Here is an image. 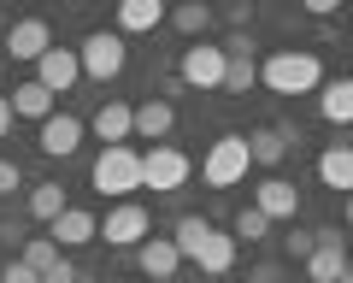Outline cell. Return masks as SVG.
<instances>
[{"label":"cell","mask_w":353,"mask_h":283,"mask_svg":"<svg viewBox=\"0 0 353 283\" xmlns=\"http://www.w3.org/2000/svg\"><path fill=\"white\" fill-rule=\"evenodd\" d=\"M171 130H176L171 101H141V106H136V130H130V136H141V142H153V148H159Z\"/></svg>","instance_id":"19"},{"label":"cell","mask_w":353,"mask_h":283,"mask_svg":"<svg viewBox=\"0 0 353 283\" xmlns=\"http://www.w3.org/2000/svg\"><path fill=\"white\" fill-rule=\"evenodd\" d=\"M88 130H94L106 148H130V130H136V106H124V101H101V106H94V118H88Z\"/></svg>","instance_id":"13"},{"label":"cell","mask_w":353,"mask_h":283,"mask_svg":"<svg viewBox=\"0 0 353 283\" xmlns=\"http://www.w3.org/2000/svg\"><path fill=\"white\" fill-rule=\"evenodd\" d=\"M12 136V101H6V95H0V142Z\"/></svg>","instance_id":"33"},{"label":"cell","mask_w":353,"mask_h":283,"mask_svg":"<svg viewBox=\"0 0 353 283\" xmlns=\"http://www.w3.org/2000/svg\"><path fill=\"white\" fill-rule=\"evenodd\" d=\"M248 136L241 130H230V136H218L212 148H206V159H201V177L212 183V189H236L241 177H248Z\"/></svg>","instance_id":"3"},{"label":"cell","mask_w":353,"mask_h":283,"mask_svg":"<svg viewBox=\"0 0 353 283\" xmlns=\"http://www.w3.org/2000/svg\"><path fill=\"white\" fill-rule=\"evenodd\" d=\"M88 183L101 195H112V201H130L141 189V154L136 148H101V159L88 166Z\"/></svg>","instance_id":"2"},{"label":"cell","mask_w":353,"mask_h":283,"mask_svg":"<svg viewBox=\"0 0 353 283\" xmlns=\"http://www.w3.org/2000/svg\"><path fill=\"white\" fill-rule=\"evenodd\" d=\"M6 101H12V118H36V124H48V118H53V95L41 89L36 77H30V83H12Z\"/></svg>","instance_id":"20"},{"label":"cell","mask_w":353,"mask_h":283,"mask_svg":"<svg viewBox=\"0 0 353 283\" xmlns=\"http://www.w3.org/2000/svg\"><path fill=\"white\" fill-rule=\"evenodd\" d=\"M136 266H141V277L171 283V277H176V266H183V254H176V242H171V236H148V242L136 248Z\"/></svg>","instance_id":"15"},{"label":"cell","mask_w":353,"mask_h":283,"mask_svg":"<svg viewBox=\"0 0 353 283\" xmlns=\"http://www.w3.org/2000/svg\"><path fill=\"white\" fill-rule=\"evenodd\" d=\"M41 283H77V266H71V260L59 254V260H53L48 271H41Z\"/></svg>","instance_id":"31"},{"label":"cell","mask_w":353,"mask_h":283,"mask_svg":"<svg viewBox=\"0 0 353 283\" xmlns=\"http://www.w3.org/2000/svg\"><path fill=\"white\" fill-rule=\"evenodd\" d=\"M165 0H124L118 6V36H148V30H159L165 24Z\"/></svg>","instance_id":"18"},{"label":"cell","mask_w":353,"mask_h":283,"mask_svg":"<svg viewBox=\"0 0 353 283\" xmlns=\"http://www.w3.org/2000/svg\"><path fill=\"white\" fill-rule=\"evenodd\" d=\"M124 59H130V48H124L118 30H94V36H83V48H77L83 77H94V83H112L118 71H124Z\"/></svg>","instance_id":"5"},{"label":"cell","mask_w":353,"mask_h":283,"mask_svg":"<svg viewBox=\"0 0 353 283\" xmlns=\"http://www.w3.org/2000/svg\"><path fill=\"white\" fill-rule=\"evenodd\" d=\"M224 89L218 95H248L253 83H259V65H253V53H224Z\"/></svg>","instance_id":"23"},{"label":"cell","mask_w":353,"mask_h":283,"mask_svg":"<svg viewBox=\"0 0 353 283\" xmlns=\"http://www.w3.org/2000/svg\"><path fill=\"white\" fill-rule=\"evenodd\" d=\"M83 118H77V113H53L48 118V124H41V136H36V148H41V154H48V159H71L77 154V148H83Z\"/></svg>","instance_id":"9"},{"label":"cell","mask_w":353,"mask_h":283,"mask_svg":"<svg viewBox=\"0 0 353 283\" xmlns=\"http://www.w3.org/2000/svg\"><path fill=\"white\" fill-rule=\"evenodd\" d=\"M294 142H301L294 124H259V130H248V159L253 166H283Z\"/></svg>","instance_id":"8"},{"label":"cell","mask_w":353,"mask_h":283,"mask_svg":"<svg viewBox=\"0 0 353 283\" xmlns=\"http://www.w3.org/2000/svg\"><path fill=\"white\" fill-rule=\"evenodd\" d=\"M253 206H259L265 219H294V213H301V189H294L289 177H265L259 189H253Z\"/></svg>","instance_id":"16"},{"label":"cell","mask_w":353,"mask_h":283,"mask_svg":"<svg viewBox=\"0 0 353 283\" xmlns=\"http://www.w3.org/2000/svg\"><path fill=\"white\" fill-rule=\"evenodd\" d=\"M48 242L59 248H83V242H101V219H94V213H83V206H65L59 219L48 224Z\"/></svg>","instance_id":"10"},{"label":"cell","mask_w":353,"mask_h":283,"mask_svg":"<svg viewBox=\"0 0 353 283\" xmlns=\"http://www.w3.org/2000/svg\"><path fill=\"white\" fill-rule=\"evenodd\" d=\"M0 283H41V277L24 266V260H6V266H0Z\"/></svg>","instance_id":"30"},{"label":"cell","mask_w":353,"mask_h":283,"mask_svg":"<svg viewBox=\"0 0 353 283\" xmlns=\"http://www.w3.org/2000/svg\"><path fill=\"white\" fill-rule=\"evenodd\" d=\"M148 231H153V213H148V206L118 201L112 213H106V224H101V242L106 248H141V242H148Z\"/></svg>","instance_id":"7"},{"label":"cell","mask_w":353,"mask_h":283,"mask_svg":"<svg viewBox=\"0 0 353 283\" xmlns=\"http://www.w3.org/2000/svg\"><path fill=\"white\" fill-rule=\"evenodd\" d=\"M318 177H324V189H347L353 195V148H324L318 154Z\"/></svg>","instance_id":"22"},{"label":"cell","mask_w":353,"mask_h":283,"mask_svg":"<svg viewBox=\"0 0 353 283\" xmlns=\"http://www.w3.org/2000/svg\"><path fill=\"white\" fill-rule=\"evenodd\" d=\"M189 171H194V159L183 154V148H171V142H159V148H148V154H141V189L176 195L183 183H189Z\"/></svg>","instance_id":"4"},{"label":"cell","mask_w":353,"mask_h":283,"mask_svg":"<svg viewBox=\"0 0 353 283\" xmlns=\"http://www.w3.org/2000/svg\"><path fill=\"white\" fill-rule=\"evenodd\" d=\"M189 260H194V266L206 271V277H224V271L236 266V236H230V231H218V224H206Z\"/></svg>","instance_id":"11"},{"label":"cell","mask_w":353,"mask_h":283,"mask_svg":"<svg viewBox=\"0 0 353 283\" xmlns=\"http://www.w3.org/2000/svg\"><path fill=\"white\" fill-rule=\"evenodd\" d=\"M341 271H347V242L336 231H318V248L306 254V277L312 283H341Z\"/></svg>","instance_id":"12"},{"label":"cell","mask_w":353,"mask_h":283,"mask_svg":"<svg viewBox=\"0 0 353 283\" xmlns=\"http://www.w3.org/2000/svg\"><path fill=\"white\" fill-rule=\"evenodd\" d=\"M206 224H212V219H201V213H189V219H176L171 242H176V254H183V260L194 254V242H201V231H206Z\"/></svg>","instance_id":"28"},{"label":"cell","mask_w":353,"mask_h":283,"mask_svg":"<svg viewBox=\"0 0 353 283\" xmlns=\"http://www.w3.org/2000/svg\"><path fill=\"white\" fill-rule=\"evenodd\" d=\"M77 77H83V65H77V48H48V53L36 59V83H41L48 95H65Z\"/></svg>","instance_id":"14"},{"label":"cell","mask_w":353,"mask_h":283,"mask_svg":"<svg viewBox=\"0 0 353 283\" xmlns=\"http://www.w3.org/2000/svg\"><path fill=\"white\" fill-rule=\"evenodd\" d=\"M224 48H212V41H194V48H183V59H176V77L189 83V89L201 95H218L224 89Z\"/></svg>","instance_id":"6"},{"label":"cell","mask_w":353,"mask_h":283,"mask_svg":"<svg viewBox=\"0 0 353 283\" xmlns=\"http://www.w3.org/2000/svg\"><path fill=\"white\" fill-rule=\"evenodd\" d=\"M265 231H271V219H265L259 206H241V213H236V231H230V236H236V242H265Z\"/></svg>","instance_id":"27"},{"label":"cell","mask_w":353,"mask_h":283,"mask_svg":"<svg viewBox=\"0 0 353 283\" xmlns=\"http://www.w3.org/2000/svg\"><path fill=\"white\" fill-rule=\"evenodd\" d=\"M259 83L271 95H312V89H324V59L312 48H283L259 65Z\"/></svg>","instance_id":"1"},{"label":"cell","mask_w":353,"mask_h":283,"mask_svg":"<svg viewBox=\"0 0 353 283\" xmlns=\"http://www.w3.org/2000/svg\"><path fill=\"white\" fill-rule=\"evenodd\" d=\"M171 24L183 30V36H206V30H212V6H206V0H183L171 12Z\"/></svg>","instance_id":"24"},{"label":"cell","mask_w":353,"mask_h":283,"mask_svg":"<svg viewBox=\"0 0 353 283\" xmlns=\"http://www.w3.org/2000/svg\"><path fill=\"white\" fill-rule=\"evenodd\" d=\"M312 248H318V231H294V236H289V254H294V260H306Z\"/></svg>","instance_id":"32"},{"label":"cell","mask_w":353,"mask_h":283,"mask_svg":"<svg viewBox=\"0 0 353 283\" xmlns=\"http://www.w3.org/2000/svg\"><path fill=\"white\" fill-rule=\"evenodd\" d=\"M48 48H53V36H48V24H41V18H18L12 36H6V53H12V59H30V65H36Z\"/></svg>","instance_id":"17"},{"label":"cell","mask_w":353,"mask_h":283,"mask_svg":"<svg viewBox=\"0 0 353 283\" xmlns=\"http://www.w3.org/2000/svg\"><path fill=\"white\" fill-rule=\"evenodd\" d=\"M59 213H65V189H59V183H36V189H30V219H59Z\"/></svg>","instance_id":"25"},{"label":"cell","mask_w":353,"mask_h":283,"mask_svg":"<svg viewBox=\"0 0 353 283\" xmlns=\"http://www.w3.org/2000/svg\"><path fill=\"white\" fill-rule=\"evenodd\" d=\"M12 189H24V171H18V159H0V201Z\"/></svg>","instance_id":"29"},{"label":"cell","mask_w":353,"mask_h":283,"mask_svg":"<svg viewBox=\"0 0 353 283\" xmlns=\"http://www.w3.org/2000/svg\"><path fill=\"white\" fill-rule=\"evenodd\" d=\"M318 113L324 124H353V77H330L318 89Z\"/></svg>","instance_id":"21"},{"label":"cell","mask_w":353,"mask_h":283,"mask_svg":"<svg viewBox=\"0 0 353 283\" xmlns=\"http://www.w3.org/2000/svg\"><path fill=\"white\" fill-rule=\"evenodd\" d=\"M347 224H353V195H347Z\"/></svg>","instance_id":"34"},{"label":"cell","mask_w":353,"mask_h":283,"mask_svg":"<svg viewBox=\"0 0 353 283\" xmlns=\"http://www.w3.org/2000/svg\"><path fill=\"white\" fill-rule=\"evenodd\" d=\"M18 260H24V266H30V271L41 277V271H48L53 260H59V248H53L48 236H24V248H18Z\"/></svg>","instance_id":"26"}]
</instances>
